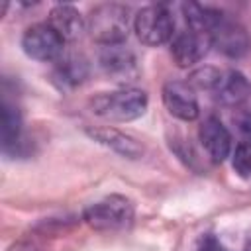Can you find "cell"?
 Wrapping results in <instances>:
<instances>
[{
	"mask_svg": "<svg viewBox=\"0 0 251 251\" xmlns=\"http://www.w3.org/2000/svg\"><path fill=\"white\" fill-rule=\"evenodd\" d=\"M149 96L135 86H124L114 92H98L90 98V108L96 116L110 122H131L147 112Z\"/></svg>",
	"mask_w": 251,
	"mask_h": 251,
	"instance_id": "cell-1",
	"label": "cell"
},
{
	"mask_svg": "<svg viewBox=\"0 0 251 251\" xmlns=\"http://www.w3.org/2000/svg\"><path fill=\"white\" fill-rule=\"evenodd\" d=\"M86 31L104 47L122 45L129 35V10L116 2L98 4L86 18Z\"/></svg>",
	"mask_w": 251,
	"mask_h": 251,
	"instance_id": "cell-2",
	"label": "cell"
},
{
	"mask_svg": "<svg viewBox=\"0 0 251 251\" xmlns=\"http://www.w3.org/2000/svg\"><path fill=\"white\" fill-rule=\"evenodd\" d=\"M135 216L133 202L124 194H108L82 210V220L94 231H120L131 226Z\"/></svg>",
	"mask_w": 251,
	"mask_h": 251,
	"instance_id": "cell-3",
	"label": "cell"
},
{
	"mask_svg": "<svg viewBox=\"0 0 251 251\" xmlns=\"http://www.w3.org/2000/svg\"><path fill=\"white\" fill-rule=\"evenodd\" d=\"M133 31L143 45L157 47L167 43L175 31V18L163 4H151L141 8L133 18Z\"/></svg>",
	"mask_w": 251,
	"mask_h": 251,
	"instance_id": "cell-4",
	"label": "cell"
},
{
	"mask_svg": "<svg viewBox=\"0 0 251 251\" xmlns=\"http://www.w3.org/2000/svg\"><path fill=\"white\" fill-rule=\"evenodd\" d=\"M22 49L24 53L39 63H55L65 53L63 37L45 22L29 25L22 35Z\"/></svg>",
	"mask_w": 251,
	"mask_h": 251,
	"instance_id": "cell-5",
	"label": "cell"
},
{
	"mask_svg": "<svg viewBox=\"0 0 251 251\" xmlns=\"http://www.w3.org/2000/svg\"><path fill=\"white\" fill-rule=\"evenodd\" d=\"M98 65L102 69V73L122 84L124 86H129L137 75H139V69H137V61H135V55L131 49L124 47L122 45H108V47H102L100 55H98Z\"/></svg>",
	"mask_w": 251,
	"mask_h": 251,
	"instance_id": "cell-6",
	"label": "cell"
},
{
	"mask_svg": "<svg viewBox=\"0 0 251 251\" xmlns=\"http://www.w3.org/2000/svg\"><path fill=\"white\" fill-rule=\"evenodd\" d=\"M210 41L218 53L229 59H239L251 49V35L247 33V29L241 24L229 20L227 16H224L220 24L212 29Z\"/></svg>",
	"mask_w": 251,
	"mask_h": 251,
	"instance_id": "cell-7",
	"label": "cell"
},
{
	"mask_svg": "<svg viewBox=\"0 0 251 251\" xmlns=\"http://www.w3.org/2000/svg\"><path fill=\"white\" fill-rule=\"evenodd\" d=\"M163 104L167 112L180 120V122H192L198 118V98L196 90L184 82V80H169L163 86Z\"/></svg>",
	"mask_w": 251,
	"mask_h": 251,
	"instance_id": "cell-8",
	"label": "cell"
},
{
	"mask_svg": "<svg viewBox=\"0 0 251 251\" xmlns=\"http://www.w3.org/2000/svg\"><path fill=\"white\" fill-rule=\"evenodd\" d=\"M84 133L98 145H102L126 159H139L145 153V147L135 137H131L129 133H126L118 127H112V126H94V127L88 126V127H84Z\"/></svg>",
	"mask_w": 251,
	"mask_h": 251,
	"instance_id": "cell-9",
	"label": "cell"
},
{
	"mask_svg": "<svg viewBox=\"0 0 251 251\" xmlns=\"http://www.w3.org/2000/svg\"><path fill=\"white\" fill-rule=\"evenodd\" d=\"M210 47H212L210 35L192 31V29H184L173 37L171 55H173V61L176 63V67L190 69L206 57Z\"/></svg>",
	"mask_w": 251,
	"mask_h": 251,
	"instance_id": "cell-10",
	"label": "cell"
},
{
	"mask_svg": "<svg viewBox=\"0 0 251 251\" xmlns=\"http://www.w3.org/2000/svg\"><path fill=\"white\" fill-rule=\"evenodd\" d=\"M198 137L210 161L224 163L231 155V133L220 118H206L198 129Z\"/></svg>",
	"mask_w": 251,
	"mask_h": 251,
	"instance_id": "cell-11",
	"label": "cell"
},
{
	"mask_svg": "<svg viewBox=\"0 0 251 251\" xmlns=\"http://www.w3.org/2000/svg\"><path fill=\"white\" fill-rule=\"evenodd\" d=\"M212 94L224 106H239L251 96V82L241 71L227 69L222 71V76Z\"/></svg>",
	"mask_w": 251,
	"mask_h": 251,
	"instance_id": "cell-12",
	"label": "cell"
},
{
	"mask_svg": "<svg viewBox=\"0 0 251 251\" xmlns=\"http://www.w3.org/2000/svg\"><path fill=\"white\" fill-rule=\"evenodd\" d=\"M47 24L63 37V41H76L86 31V20L71 4H57L49 12Z\"/></svg>",
	"mask_w": 251,
	"mask_h": 251,
	"instance_id": "cell-13",
	"label": "cell"
},
{
	"mask_svg": "<svg viewBox=\"0 0 251 251\" xmlns=\"http://www.w3.org/2000/svg\"><path fill=\"white\" fill-rule=\"evenodd\" d=\"M88 61L80 53H63L59 61H55L53 78L61 88H75L82 84L88 76Z\"/></svg>",
	"mask_w": 251,
	"mask_h": 251,
	"instance_id": "cell-14",
	"label": "cell"
},
{
	"mask_svg": "<svg viewBox=\"0 0 251 251\" xmlns=\"http://www.w3.org/2000/svg\"><path fill=\"white\" fill-rule=\"evenodd\" d=\"M182 14H184V20H186L188 29L198 31V33H206V35H210L212 29L224 18V14L220 10L210 8V6H204V4H198V2H186V4H182Z\"/></svg>",
	"mask_w": 251,
	"mask_h": 251,
	"instance_id": "cell-15",
	"label": "cell"
},
{
	"mask_svg": "<svg viewBox=\"0 0 251 251\" xmlns=\"http://www.w3.org/2000/svg\"><path fill=\"white\" fill-rule=\"evenodd\" d=\"M0 133H2V151L4 153L22 139V114L8 100L2 102V127H0Z\"/></svg>",
	"mask_w": 251,
	"mask_h": 251,
	"instance_id": "cell-16",
	"label": "cell"
},
{
	"mask_svg": "<svg viewBox=\"0 0 251 251\" xmlns=\"http://www.w3.org/2000/svg\"><path fill=\"white\" fill-rule=\"evenodd\" d=\"M220 76H222V71H220V69L204 65V67L194 69V71L190 73V76H188V80H186V82H188L194 90L198 88V90L214 92V88H216V84H218Z\"/></svg>",
	"mask_w": 251,
	"mask_h": 251,
	"instance_id": "cell-17",
	"label": "cell"
},
{
	"mask_svg": "<svg viewBox=\"0 0 251 251\" xmlns=\"http://www.w3.org/2000/svg\"><path fill=\"white\" fill-rule=\"evenodd\" d=\"M231 167L237 176L251 178V141H241L231 151Z\"/></svg>",
	"mask_w": 251,
	"mask_h": 251,
	"instance_id": "cell-18",
	"label": "cell"
},
{
	"mask_svg": "<svg viewBox=\"0 0 251 251\" xmlns=\"http://www.w3.org/2000/svg\"><path fill=\"white\" fill-rule=\"evenodd\" d=\"M190 251H226V249L222 247V243H220L212 233H204V235H200V237L192 243Z\"/></svg>",
	"mask_w": 251,
	"mask_h": 251,
	"instance_id": "cell-19",
	"label": "cell"
},
{
	"mask_svg": "<svg viewBox=\"0 0 251 251\" xmlns=\"http://www.w3.org/2000/svg\"><path fill=\"white\" fill-rule=\"evenodd\" d=\"M6 251H39V247L35 243H31V241H16Z\"/></svg>",
	"mask_w": 251,
	"mask_h": 251,
	"instance_id": "cell-20",
	"label": "cell"
},
{
	"mask_svg": "<svg viewBox=\"0 0 251 251\" xmlns=\"http://www.w3.org/2000/svg\"><path fill=\"white\" fill-rule=\"evenodd\" d=\"M245 251H251V241H247V245H245Z\"/></svg>",
	"mask_w": 251,
	"mask_h": 251,
	"instance_id": "cell-21",
	"label": "cell"
}]
</instances>
